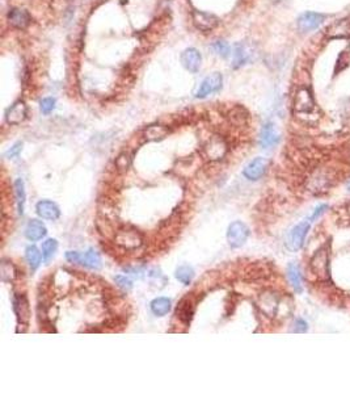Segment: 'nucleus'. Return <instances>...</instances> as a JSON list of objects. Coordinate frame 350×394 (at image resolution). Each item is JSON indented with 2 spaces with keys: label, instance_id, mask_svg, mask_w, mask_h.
I'll return each mask as SVG.
<instances>
[{
  "label": "nucleus",
  "instance_id": "nucleus-33",
  "mask_svg": "<svg viewBox=\"0 0 350 394\" xmlns=\"http://www.w3.org/2000/svg\"><path fill=\"white\" fill-rule=\"evenodd\" d=\"M55 98H42L41 103H40V108H41V112L44 113V115H49L50 112L54 111V108H55Z\"/></svg>",
  "mask_w": 350,
  "mask_h": 394
},
{
  "label": "nucleus",
  "instance_id": "nucleus-32",
  "mask_svg": "<svg viewBox=\"0 0 350 394\" xmlns=\"http://www.w3.org/2000/svg\"><path fill=\"white\" fill-rule=\"evenodd\" d=\"M211 48H212V50L218 54V55H220V57H223V58L228 57L230 53H231V48H230V45H228L226 41L214 42Z\"/></svg>",
  "mask_w": 350,
  "mask_h": 394
},
{
  "label": "nucleus",
  "instance_id": "nucleus-25",
  "mask_svg": "<svg viewBox=\"0 0 350 394\" xmlns=\"http://www.w3.org/2000/svg\"><path fill=\"white\" fill-rule=\"evenodd\" d=\"M193 314H194V306L189 301V298L181 301V304L177 308V317L180 318V320L185 324H189L191 318H193Z\"/></svg>",
  "mask_w": 350,
  "mask_h": 394
},
{
  "label": "nucleus",
  "instance_id": "nucleus-10",
  "mask_svg": "<svg viewBox=\"0 0 350 394\" xmlns=\"http://www.w3.org/2000/svg\"><path fill=\"white\" fill-rule=\"evenodd\" d=\"M268 166H269V160L258 156V158H255L252 162H249V163L247 164V167H245L244 171H243V175H244L248 180L256 181L264 176L265 172H266V170H268Z\"/></svg>",
  "mask_w": 350,
  "mask_h": 394
},
{
  "label": "nucleus",
  "instance_id": "nucleus-11",
  "mask_svg": "<svg viewBox=\"0 0 350 394\" xmlns=\"http://www.w3.org/2000/svg\"><path fill=\"white\" fill-rule=\"evenodd\" d=\"M281 140L280 131L273 123H266L261 129L260 146L262 148H270L277 146Z\"/></svg>",
  "mask_w": 350,
  "mask_h": 394
},
{
  "label": "nucleus",
  "instance_id": "nucleus-12",
  "mask_svg": "<svg viewBox=\"0 0 350 394\" xmlns=\"http://www.w3.org/2000/svg\"><path fill=\"white\" fill-rule=\"evenodd\" d=\"M294 109L299 115L303 113H311L315 109V103L312 95L305 88H302L295 95V101H294Z\"/></svg>",
  "mask_w": 350,
  "mask_h": 394
},
{
  "label": "nucleus",
  "instance_id": "nucleus-14",
  "mask_svg": "<svg viewBox=\"0 0 350 394\" xmlns=\"http://www.w3.org/2000/svg\"><path fill=\"white\" fill-rule=\"evenodd\" d=\"M181 63L189 73H197L201 69L202 55L196 48H187L181 54Z\"/></svg>",
  "mask_w": 350,
  "mask_h": 394
},
{
  "label": "nucleus",
  "instance_id": "nucleus-31",
  "mask_svg": "<svg viewBox=\"0 0 350 394\" xmlns=\"http://www.w3.org/2000/svg\"><path fill=\"white\" fill-rule=\"evenodd\" d=\"M114 164H116V167H117V170H118L119 172H126L131 164L130 155H129L127 152L119 154V155L116 158V160H114Z\"/></svg>",
  "mask_w": 350,
  "mask_h": 394
},
{
  "label": "nucleus",
  "instance_id": "nucleus-30",
  "mask_svg": "<svg viewBox=\"0 0 350 394\" xmlns=\"http://www.w3.org/2000/svg\"><path fill=\"white\" fill-rule=\"evenodd\" d=\"M58 250V242L57 239H47L45 242L42 243V256L46 263L50 262L54 258V255Z\"/></svg>",
  "mask_w": 350,
  "mask_h": 394
},
{
  "label": "nucleus",
  "instance_id": "nucleus-40",
  "mask_svg": "<svg viewBox=\"0 0 350 394\" xmlns=\"http://www.w3.org/2000/svg\"><path fill=\"white\" fill-rule=\"evenodd\" d=\"M349 188H350V187H349Z\"/></svg>",
  "mask_w": 350,
  "mask_h": 394
},
{
  "label": "nucleus",
  "instance_id": "nucleus-35",
  "mask_svg": "<svg viewBox=\"0 0 350 394\" xmlns=\"http://www.w3.org/2000/svg\"><path fill=\"white\" fill-rule=\"evenodd\" d=\"M21 150H23V144H21V142H17L16 145H13L12 148L7 151L5 156H8V158H15V156H17L20 154Z\"/></svg>",
  "mask_w": 350,
  "mask_h": 394
},
{
  "label": "nucleus",
  "instance_id": "nucleus-16",
  "mask_svg": "<svg viewBox=\"0 0 350 394\" xmlns=\"http://www.w3.org/2000/svg\"><path fill=\"white\" fill-rule=\"evenodd\" d=\"M36 212L40 217L44 220H49V221H55L61 216L59 206L50 200H42V201L37 202Z\"/></svg>",
  "mask_w": 350,
  "mask_h": 394
},
{
  "label": "nucleus",
  "instance_id": "nucleus-2",
  "mask_svg": "<svg viewBox=\"0 0 350 394\" xmlns=\"http://www.w3.org/2000/svg\"><path fill=\"white\" fill-rule=\"evenodd\" d=\"M311 270L319 279L327 280L329 277V251L328 247H320L311 259Z\"/></svg>",
  "mask_w": 350,
  "mask_h": 394
},
{
  "label": "nucleus",
  "instance_id": "nucleus-15",
  "mask_svg": "<svg viewBox=\"0 0 350 394\" xmlns=\"http://www.w3.org/2000/svg\"><path fill=\"white\" fill-rule=\"evenodd\" d=\"M258 308L261 309V312L264 313L265 316L268 317H274L276 312H277L278 305H280V300L278 297L272 292H265L258 297Z\"/></svg>",
  "mask_w": 350,
  "mask_h": 394
},
{
  "label": "nucleus",
  "instance_id": "nucleus-36",
  "mask_svg": "<svg viewBox=\"0 0 350 394\" xmlns=\"http://www.w3.org/2000/svg\"><path fill=\"white\" fill-rule=\"evenodd\" d=\"M66 259H67L70 263H72V264H79V260H80V252H77V251H67V252H66Z\"/></svg>",
  "mask_w": 350,
  "mask_h": 394
},
{
  "label": "nucleus",
  "instance_id": "nucleus-17",
  "mask_svg": "<svg viewBox=\"0 0 350 394\" xmlns=\"http://www.w3.org/2000/svg\"><path fill=\"white\" fill-rule=\"evenodd\" d=\"M252 59V53L245 44H236L233 46V53H232V67L233 69H240L244 65H247Z\"/></svg>",
  "mask_w": 350,
  "mask_h": 394
},
{
  "label": "nucleus",
  "instance_id": "nucleus-27",
  "mask_svg": "<svg viewBox=\"0 0 350 394\" xmlns=\"http://www.w3.org/2000/svg\"><path fill=\"white\" fill-rule=\"evenodd\" d=\"M25 259H26V263L29 264L30 270L34 271V270H37V268L40 267V264H41L44 256H42V254L40 252V250H38L36 246H29L28 248L25 250Z\"/></svg>",
  "mask_w": 350,
  "mask_h": 394
},
{
  "label": "nucleus",
  "instance_id": "nucleus-21",
  "mask_svg": "<svg viewBox=\"0 0 350 394\" xmlns=\"http://www.w3.org/2000/svg\"><path fill=\"white\" fill-rule=\"evenodd\" d=\"M79 264L83 266V267L91 268V270H100L102 266L101 256H100V254L96 252L93 248H90V250L87 251V252H84V254H80Z\"/></svg>",
  "mask_w": 350,
  "mask_h": 394
},
{
  "label": "nucleus",
  "instance_id": "nucleus-5",
  "mask_svg": "<svg viewBox=\"0 0 350 394\" xmlns=\"http://www.w3.org/2000/svg\"><path fill=\"white\" fill-rule=\"evenodd\" d=\"M309 230V221H302L297 226H294L287 235L286 245L291 251H298L304 243L305 235Z\"/></svg>",
  "mask_w": 350,
  "mask_h": 394
},
{
  "label": "nucleus",
  "instance_id": "nucleus-38",
  "mask_svg": "<svg viewBox=\"0 0 350 394\" xmlns=\"http://www.w3.org/2000/svg\"><path fill=\"white\" fill-rule=\"evenodd\" d=\"M295 333H304L307 331V323L303 320H295V327H294Z\"/></svg>",
  "mask_w": 350,
  "mask_h": 394
},
{
  "label": "nucleus",
  "instance_id": "nucleus-6",
  "mask_svg": "<svg viewBox=\"0 0 350 394\" xmlns=\"http://www.w3.org/2000/svg\"><path fill=\"white\" fill-rule=\"evenodd\" d=\"M324 20H326V16L323 13L304 12L298 17L297 26L299 29V32L309 33L315 30V29H318L324 23Z\"/></svg>",
  "mask_w": 350,
  "mask_h": 394
},
{
  "label": "nucleus",
  "instance_id": "nucleus-23",
  "mask_svg": "<svg viewBox=\"0 0 350 394\" xmlns=\"http://www.w3.org/2000/svg\"><path fill=\"white\" fill-rule=\"evenodd\" d=\"M169 133H171V130H169L168 126H164V125H151V126L146 127L143 136H144V138L147 141H162L165 137H168Z\"/></svg>",
  "mask_w": 350,
  "mask_h": 394
},
{
  "label": "nucleus",
  "instance_id": "nucleus-22",
  "mask_svg": "<svg viewBox=\"0 0 350 394\" xmlns=\"http://www.w3.org/2000/svg\"><path fill=\"white\" fill-rule=\"evenodd\" d=\"M150 309L154 316L164 317L171 312L172 302L169 298H167V297H158V298H155V300L151 301Z\"/></svg>",
  "mask_w": 350,
  "mask_h": 394
},
{
  "label": "nucleus",
  "instance_id": "nucleus-34",
  "mask_svg": "<svg viewBox=\"0 0 350 394\" xmlns=\"http://www.w3.org/2000/svg\"><path fill=\"white\" fill-rule=\"evenodd\" d=\"M116 284H117V287L121 288L123 292H129L131 291V288H133V283H131V280L129 279V277H126V276H116Z\"/></svg>",
  "mask_w": 350,
  "mask_h": 394
},
{
  "label": "nucleus",
  "instance_id": "nucleus-7",
  "mask_svg": "<svg viewBox=\"0 0 350 394\" xmlns=\"http://www.w3.org/2000/svg\"><path fill=\"white\" fill-rule=\"evenodd\" d=\"M222 84H223V76H222V74L214 73V74L209 75L208 78L201 83L200 88L197 90L196 98H205L210 96V95L215 94V92H218L222 88Z\"/></svg>",
  "mask_w": 350,
  "mask_h": 394
},
{
  "label": "nucleus",
  "instance_id": "nucleus-18",
  "mask_svg": "<svg viewBox=\"0 0 350 394\" xmlns=\"http://www.w3.org/2000/svg\"><path fill=\"white\" fill-rule=\"evenodd\" d=\"M327 37L336 40V38H348L350 37V20L342 19L330 25L327 29Z\"/></svg>",
  "mask_w": 350,
  "mask_h": 394
},
{
  "label": "nucleus",
  "instance_id": "nucleus-26",
  "mask_svg": "<svg viewBox=\"0 0 350 394\" xmlns=\"http://www.w3.org/2000/svg\"><path fill=\"white\" fill-rule=\"evenodd\" d=\"M13 191H15V198H16L17 210L19 214H24V206L26 201V193H25V185L24 181L21 179H17L13 184Z\"/></svg>",
  "mask_w": 350,
  "mask_h": 394
},
{
  "label": "nucleus",
  "instance_id": "nucleus-29",
  "mask_svg": "<svg viewBox=\"0 0 350 394\" xmlns=\"http://www.w3.org/2000/svg\"><path fill=\"white\" fill-rule=\"evenodd\" d=\"M176 279L184 285H189L194 279V270L189 266H181L176 270Z\"/></svg>",
  "mask_w": 350,
  "mask_h": 394
},
{
  "label": "nucleus",
  "instance_id": "nucleus-28",
  "mask_svg": "<svg viewBox=\"0 0 350 394\" xmlns=\"http://www.w3.org/2000/svg\"><path fill=\"white\" fill-rule=\"evenodd\" d=\"M0 275H1V280L4 283H12L17 276V270L13 266V263L8 262V260H3L1 266H0Z\"/></svg>",
  "mask_w": 350,
  "mask_h": 394
},
{
  "label": "nucleus",
  "instance_id": "nucleus-24",
  "mask_svg": "<svg viewBox=\"0 0 350 394\" xmlns=\"http://www.w3.org/2000/svg\"><path fill=\"white\" fill-rule=\"evenodd\" d=\"M287 277L291 284V287L294 288V291L297 293H302L303 291V284H302V275L301 270L298 267V264L295 263H290L289 267H287Z\"/></svg>",
  "mask_w": 350,
  "mask_h": 394
},
{
  "label": "nucleus",
  "instance_id": "nucleus-3",
  "mask_svg": "<svg viewBox=\"0 0 350 394\" xmlns=\"http://www.w3.org/2000/svg\"><path fill=\"white\" fill-rule=\"evenodd\" d=\"M249 237V227L244 222L235 221L228 226L227 242L232 248H239L247 242Z\"/></svg>",
  "mask_w": 350,
  "mask_h": 394
},
{
  "label": "nucleus",
  "instance_id": "nucleus-4",
  "mask_svg": "<svg viewBox=\"0 0 350 394\" xmlns=\"http://www.w3.org/2000/svg\"><path fill=\"white\" fill-rule=\"evenodd\" d=\"M227 152V144L226 141L219 136H212L209 138L206 145L204 146V155L206 159L215 162L222 159Z\"/></svg>",
  "mask_w": 350,
  "mask_h": 394
},
{
  "label": "nucleus",
  "instance_id": "nucleus-19",
  "mask_svg": "<svg viewBox=\"0 0 350 394\" xmlns=\"http://www.w3.org/2000/svg\"><path fill=\"white\" fill-rule=\"evenodd\" d=\"M9 24L16 29H25L30 23V16L28 11L23 8H12L8 13Z\"/></svg>",
  "mask_w": 350,
  "mask_h": 394
},
{
  "label": "nucleus",
  "instance_id": "nucleus-1",
  "mask_svg": "<svg viewBox=\"0 0 350 394\" xmlns=\"http://www.w3.org/2000/svg\"><path fill=\"white\" fill-rule=\"evenodd\" d=\"M114 243L123 250L131 251L137 250L142 246L143 238L139 231L131 227H125V229L118 230L114 235Z\"/></svg>",
  "mask_w": 350,
  "mask_h": 394
},
{
  "label": "nucleus",
  "instance_id": "nucleus-13",
  "mask_svg": "<svg viewBox=\"0 0 350 394\" xmlns=\"http://www.w3.org/2000/svg\"><path fill=\"white\" fill-rule=\"evenodd\" d=\"M26 116H28V107L23 100H19L8 108L5 113V121L9 125H20L21 123H24Z\"/></svg>",
  "mask_w": 350,
  "mask_h": 394
},
{
  "label": "nucleus",
  "instance_id": "nucleus-8",
  "mask_svg": "<svg viewBox=\"0 0 350 394\" xmlns=\"http://www.w3.org/2000/svg\"><path fill=\"white\" fill-rule=\"evenodd\" d=\"M191 20L193 24L201 32H210L212 29L216 28L219 24V19L209 12H202V11H193L191 13Z\"/></svg>",
  "mask_w": 350,
  "mask_h": 394
},
{
  "label": "nucleus",
  "instance_id": "nucleus-9",
  "mask_svg": "<svg viewBox=\"0 0 350 394\" xmlns=\"http://www.w3.org/2000/svg\"><path fill=\"white\" fill-rule=\"evenodd\" d=\"M12 304L15 314L17 317V322L20 324H28L32 313H30V305H29L26 296L21 295V293L20 295H15Z\"/></svg>",
  "mask_w": 350,
  "mask_h": 394
},
{
  "label": "nucleus",
  "instance_id": "nucleus-20",
  "mask_svg": "<svg viewBox=\"0 0 350 394\" xmlns=\"http://www.w3.org/2000/svg\"><path fill=\"white\" fill-rule=\"evenodd\" d=\"M46 226L38 220H32L28 222V225L25 227V237L30 241V242H37L46 235Z\"/></svg>",
  "mask_w": 350,
  "mask_h": 394
},
{
  "label": "nucleus",
  "instance_id": "nucleus-37",
  "mask_svg": "<svg viewBox=\"0 0 350 394\" xmlns=\"http://www.w3.org/2000/svg\"><path fill=\"white\" fill-rule=\"evenodd\" d=\"M327 209H328V205H326V204H323V205H319L318 208H316V209L314 210V213H312V216L309 217L308 221L312 222V221H315V220H318V218L320 217V216H322V214L324 213V212H326Z\"/></svg>",
  "mask_w": 350,
  "mask_h": 394
},
{
  "label": "nucleus",
  "instance_id": "nucleus-39",
  "mask_svg": "<svg viewBox=\"0 0 350 394\" xmlns=\"http://www.w3.org/2000/svg\"><path fill=\"white\" fill-rule=\"evenodd\" d=\"M348 212H349V214H350V204L348 205Z\"/></svg>",
  "mask_w": 350,
  "mask_h": 394
}]
</instances>
